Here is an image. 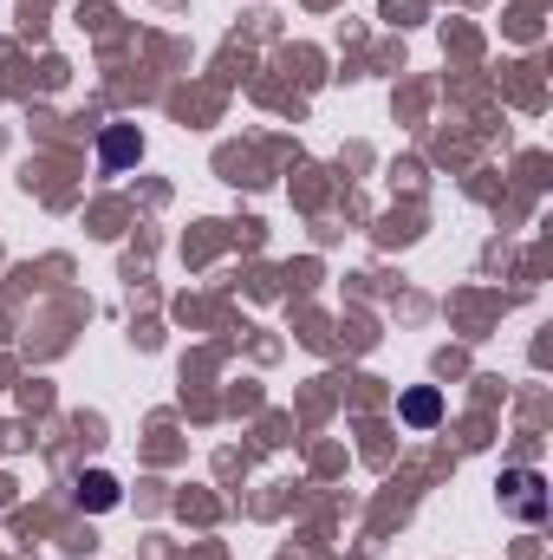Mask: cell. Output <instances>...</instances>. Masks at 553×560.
<instances>
[{
	"mask_svg": "<svg viewBox=\"0 0 553 560\" xmlns=\"http://www.w3.org/2000/svg\"><path fill=\"white\" fill-rule=\"evenodd\" d=\"M79 502H85V509H111V502H118V482H111L105 469H92V476H79Z\"/></svg>",
	"mask_w": 553,
	"mask_h": 560,
	"instance_id": "cell-3",
	"label": "cell"
},
{
	"mask_svg": "<svg viewBox=\"0 0 553 560\" xmlns=\"http://www.w3.org/2000/svg\"><path fill=\"white\" fill-rule=\"evenodd\" d=\"M443 418V398H436V392H411V398H404V423H436Z\"/></svg>",
	"mask_w": 553,
	"mask_h": 560,
	"instance_id": "cell-4",
	"label": "cell"
},
{
	"mask_svg": "<svg viewBox=\"0 0 553 560\" xmlns=\"http://www.w3.org/2000/svg\"><path fill=\"white\" fill-rule=\"evenodd\" d=\"M502 502H508L521 522H541V515H548V495H541V476H534V469L502 476Z\"/></svg>",
	"mask_w": 553,
	"mask_h": 560,
	"instance_id": "cell-1",
	"label": "cell"
},
{
	"mask_svg": "<svg viewBox=\"0 0 553 560\" xmlns=\"http://www.w3.org/2000/svg\"><path fill=\"white\" fill-rule=\"evenodd\" d=\"M138 150H143V143H138V131H131V125H111V131H105V143H98V163H105V170H125Z\"/></svg>",
	"mask_w": 553,
	"mask_h": 560,
	"instance_id": "cell-2",
	"label": "cell"
}]
</instances>
